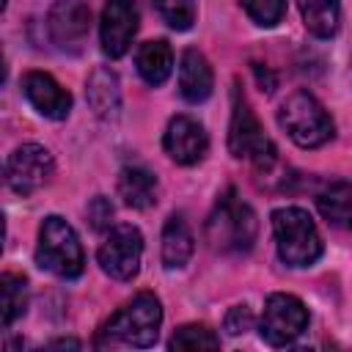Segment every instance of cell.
Returning <instances> with one entry per match:
<instances>
[{
    "label": "cell",
    "mask_w": 352,
    "mask_h": 352,
    "mask_svg": "<svg viewBox=\"0 0 352 352\" xmlns=\"http://www.w3.org/2000/svg\"><path fill=\"white\" fill-rule=\"evenodd\" d=\"M206 245L223 256H242L256 245L258 220L250 204H245L236 190H226L206 217Z\"/></svg>",
    "instance_id": "6da1fadb"
},
{
    "label": "cell",
    "mask_w": 352,
    "mask_h": 352,
    "mask_svg": "<svg viewBox=\"0 0 352 352\" xmlns=\"http://www.w3.org/2000/svg\"><path fill=\"white\" fill-rule=\"evenodd\" d=\"M160 324H162L160 300L151 292H140L121 311H116L104 322L96 344L99 346H104V344H126V346L146 349V346H151L157 341Z\"/></svg>",
    "instance_id": "7a4b0ae2"
},
{
    "label": "cell",
    "mask_w": 352,
    "mask_h": 352,
    "mask_svg": "<svg viewBox=\"0 0 352 352\" xmlns=\"http://www.w3.org/2000/svg\"><path fill=\"white\" fill-rule=\"evenodd\" d=\"M272 236L278 258L286 267H311L324 250L314 217L300 206H280L272 212Z\"/></svg>",
    "instance_id": "3957f363"
},
{
    "label": "cell",
    "mask_w": 352,
    "mask_h": 352,
    "mask_svg": "<svg viewBox=\"0 0 352 352\" xmlns=\"http://www.w3.org/2000/svg\"><path fill=\"white\" fill-rule=\"evenodd\" d=\"M36 264L58 278H77L85 270V253L77 231L58 214H50L38 226V245H36Z\"/></svg>",
    "instance_id": "277c9868"
},
{
    "label": "cell",
    "mask_w": 352,
    "mask_h": 352,
    "mask_svg": "<svg viewBox=\"0 0 352 352\" xmlns=\"http://www.w3.org/2000/svg\"><path fill=\"white\" fill-rule=\"evenodd\" d=\"M278 124L300 148H319L336 135L330 113L308 91H294L280 102Z\"/></svg>",
    "instance_id": "5b68a950"
},
{
    "label": "cell",
    "mask_w": 352,
    "mask_h": 352,
    "mask_svg": "<svg viewBox=\"0 0 352 352\" xmlns=\"http://www.w3.org/2000/svg\"><path fill=\"white\" fill-rule=\"evenodd\" d=\"M228 151L236 160H250L256 168L267 170L275 162V143L264 135V126L258 124L250 102L236 88L234 104H231V124H228Z\"/></svg>",
    "instance_id": "8992f818"
},
{
    "label": "cell",
    "mask_w": 352,
    "mask_h": 352,
    "mask_svg": "<svg viewBox=\"0 0 352 352\" xmlns=\"http://www.w3.org/2000/svg\"><path fill=\"white\" fill-rule=\"evenodd\" d=\"M308 327V308L300 297L275 292L264 302V314L258 322V333L270 346H289L294 344Z\"/></svg>",
    "instance_id": "52a82bcc"
},
{
    "label": "cell",
    "mask_w": 352,
    "mask_h": 352,
    "mask_svg": "<svg viewBox=\"0 0 352 352\" xmlns=\"http://www.w3.org/2000/svg\"><path fill=\"white\" fill-rule=\"evenodd\" d=\"M140 258H143V234L138 226L129 223L113 226L96 253L102 272L110 275L113 280H132L140 272Z\"/></svg>",
    "instance_id": "ba28073f"
},
{
    "label": "cell",
    "mask_w": 352,
    "mask_h": 352,
    "mask_svg": "<svg viewBox=\"0 0 352 352\" xmlns=\"http://www.w3.org/2000/svg\"><path fill=\"white\" fill-rule=\"evenodd\" d=\"M52 173H55V160L38 143H22L6 160V184L16 195H33L52 179Z\"/></svg>",
    "instance_id": "9c48e42d"
},
{
    "label": "cell",
    "mask_w": 352,
    "mask_h": 352,
    "mask_svg": "<svg viewBox=\"0 0 352 352\" xmlns=\"http://www.w3.org/2000/svg\"><path fill=\"white\" fill-rule=\"evenodd\" d=\"M50 41L69 55H80L91 33V8L85 0H55L47 14Z\"/></svg>",
    "instance_id": "30bf717a"
},
{
    "label": "cell",
    "mask_w": 352,
    "mask_h": 352,
    "mask_svg": "<svg viewBox=\"0 0 352 352\" xmlns=\"http://www.w3.org/2000/svg\"><path fill=\"white\" fill-rule=\"evenodd\" d=\"M138 6L135 0H107L99 19V44L107 58L126 55L135 33H138Z\"/></svg>",
    "instance_id": "8fae6325"
},
{
    "label": "cell",
    "mask_w": 352,
    "mask_h": 352,
    "mask_svg": "<svg viewBox=\"0 0 352 352\" xmlns=\"http://www.w3.org/2000/svg\"><path fill=\"white\" fill-rule=\"evenodd\" d=\"M162 148L176 165H198L209 151V135L192 116H173L165 126Z\"/></svg>",
    "instance_id": "7c38bea8"
},
{
    "label": "cell",
    "mask_w": 352,
    "mask_h": 352,
    "mask_svg": "<svg viewBox=\"0 0 352 352\" xmlns=\"http://www.w3.org/2000/svg\"><path fill=\"white\" fill-rule=\"evenodd\" d=\"M22 94L44 118L63 121L72 113V94L47 72H28L22 77Z\"/></svg>",
    "instance_id": "4fadbf2b"
},
{
    "label": "cell",
    "mask_w": 352,
    "mask_h": 352,
    "mask_svg": "<svg viewBox=\"0 0 352 352\" xmlns=\"http://www.w3.org/2000/svg\"><path fill=\"white\" fill-rule=\"evenodd\" d=\"M212 88H214V72H212L209 60L204 58V52L184 50V55L179 60V94L190 104H198V102L209 99Z\"/></svg>",
    "instance_id": "5bb4252c"
},
{
    "label": "cell",
    "mask_w": 352,
    "mask_h": 352,
    "mask_svg": "<svg viewBox=\"0 0 352 352\" xmlns=\"http://www.w3.org/2000/svg\"><path fill=\"white\" fill-rule=\"evenodd\" d=\"M118 195L132 209H151L160 201V182L143 165H124L118 173Z\"/></svg>",
    "instance_id": "9a60e30c"
},
{
    "label": "cell",
    "mask_w": 352,
    "mask_h": 352,
    "mask_svg": "<svg viewBox=\"0 0 352 352\" xmlns=\"http://www.w3.org/2000/svg\"><path fill=\"white\" fill-rule=\"evenodd\" d=\"M85 99L91 104V110L99 118H116L121 110V88H118V77L99 66L91 72L88 82H85Z\"/></svg>",
    "instance_id": "2e32d148"
},
{
    "label": "cell",
    "mask_w": 352,
    "mask_h": 352,
    "mask_svg": "<svg viewBox=\"0 0 352 352\" xmlns=\"http://www.w3.org/2000/svg\"><path fill=\"white\" fill-rule=\"evenodd\" d=\"M195 250L192 231L184 220V214H170L162 228V264L165 270H182Z\"/></svg>",
    "instance_id": "e0dca14e"
},
{
    "label": "cell",
    "mask_w": 352,
    "mask_h": 352,
    "mask_svg": "<svg viewBox=\"0 0 352 352\" xmlns=\"http://www.w3.org/2000/svg\"><path fill=\"white\" fill-rule=\"evenodd\" d=\"M135 66H138V74L148 85H162L173 72V50H170V44L165 38L143 41L138 55H135Z\"/></svg>",
    "instance_id": "ac0fdd59"
},
{
    "label": "cell",
    "mask_w": 352,
    "mask_h": 352,
    "mask_svg": "<svg viewBox=\"0 0 352 352\" xmlns=\"http://www.w3.org/2000/svg\"><path fill=\"white\" fill-rule=\"evenodd\" d=\"M319 214L336 228H352V182H333L316 195Z\"/></svg>",
    "instance_id": "d6986e66"
},
{
    "label": "cell",
    "mask_w": 352,
    "mask_h": 352,
    "mask_svg": "<svg viewBox=\"0 0 352 352\" xmlns=\"http://www.w3.org/2000/svg\"><path fill=\"white\" fill-rule=\"evenodd\" d=\"M302 16V25L316 36V38H330L336 36L341 25V6L338 0H294Z\"/></svg>",
    "instance_id": "ffe728a7"
},
{
    "label": "cell",
    "mask_w": 352,
    "mask_h": 352,
    "mask_svg": "<svg viewBox=\"0 0 352 352\" xmlns=\"http://www.w3.org/2000/svg\"><path fill=\"white\" fill-rule=\"evenodd\" d=\"M0 289H3V305H0V319L3 327H11L19 316H25L28 311V300H30V286L25 275L16 272H6L0 278Z\"/></svg>",
    "instance_id": "44dd1931"
},
{
    "label": "cell",
    "mask_w": 352,
    "mask_h": 352,
    "mask_svg": "<svg viewBox=\"0 0 352 352\" xmlns=\"http://www.w3.org/2000/svg\"><path fill=\"white\" fill-rule=\"evenodd\" d=\"M170 349H190V352H201V349H217L220 346V338L206 327V324H182L170 341H168Z\"/></svg>",
    "instance_id": "7402d4cb"
},
{
    "label": "cell",
    "mask_w": 352,
    "mask_h": 352,
    "mask_svg": "<svg viewBox=\"0 0 352 352\" xmlns=\"http://www.w3.org/2000/svg\"><path fill=\"white\" fill-rule=\"evenodd\" d=\"M154 8L173 30H190L195 22V0H154Z\"/></svg>",
    "instance_id": "603a6c76"
},
{
    "label": "cell",
    "mask_w": 352,
    "mask_h": 352,
    "mask_svg": "<svg viewBox=\"0 0 352 352\" xmlns=\"http://www.w3.org/2000/svg\"><path fill=\"white\" fill-rule=\"evenodd\" d=\"M239 6L261 28H275L286 14V0H239Z\"/></svg>",
    "instance_id": "cb8c5ba5"
},
{
    "label": "cell",
    "mask_w": 352,
    "mask_h": 352,
    "mask_svg": "<svg viewBox=\"0 0 352 352\" xmlns=\"http://www.w3.org/2000/svg\"><path fill=\"white\" fill-rule=\"evenodd\" d=\"M88 220H91V228H94V231L110 228V223H113V204H110L104 195H96V198L88 204Z\"/></svg>",
    "instance_id": "d4e9b609"
},
{
    "label": "cell",
    "mask_w": 352,
    "mask_h": 352,
    "mask_svg": "<svg viewBox=\"0 0 352 352\" xmlns=\"http://www.w3.org/2000/svg\"><path fill=\"white\" fill-rule=\"evenodd\" d=\"M250 327H253V311L245 302L242 305H234L226 314V330H228V336H239V333H245Z\"/></svg>",
    "instance_id": "484cf974"
},
{
    "label": "cell",
    "mask_w": 352,
    "mask_h": 352,
    "mask_svg": "<svg viewBox=\"0 0 352 352\" xmlns=\"http://www.w3.org/2000/svg\"><path fill=\"white\" fill-rule=\"evenodd\" d=\"M50 346H52V349H58V346H72V349H77L80 341H74V338H60V341H52Z\"/></svg>",
    "instance_id": "4316f807"
}]
</instances>
